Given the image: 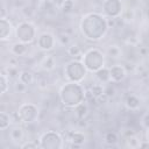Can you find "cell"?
<instances>
[{
    "mask_svg": "<svg viewBox=\"0 0 149 149\" xmlns=\"http://www.w3.org/2000/svg\"><path fill=\"white\" fill-rule=\"evenodd\" d=\"M81 62L90 72H97L105 66V54L98 48H90L81 55Z\"/></svg>",
    "mask_w": 149,
    "mask_h": 149,
    "instance_id": "obj_3",
    "label": "cell"
},
{
    "mask_svg": "<svg viewBox=\"0 0 149 149\" xmlns=\"http://www.w3.org/2000/svg\"><path fill=\"white\" fill-rule=\"evenodd\" d=\"M104 142L107 144V146H116L118 142H119V135L115 133V132H107L105 135H104Z\"/></svg>",
    "mask_w": 149,
    "mask_h": 149,
    "instance_id": "obj_21",
    "label": "cell"
},
{
    "mask_svg": "<svg viewBox=\"0 0 149 149\" xmlns=\"http://www.w3.org/2000/svg\"><path fill=\"white\" fill-rule=\"evenodd\" d=\"M10 52L14 56H24L28 52V44L17 41L10 45Z\"/></svg>",
    "mask_w": 149,
    "mask_h": 149,
    "instance_id": "obj_12",
    "label": "cell"
},
{
    "mask_svg": "<svg viewBox=\"0 0 149 149\" xmlns=\"http://www.w3.org/2000/svg\"><path fill=\"white\" fill-rule=\"evenodd\" d=\"M14 88H15L16 92H19V93H23V92H26V90H27V85L23 84L22 81H20V80L17 79V81L14 84Z\"/></svg>",
    "mask_w": 149,
    "mask_h": 149,
    "instance_id": "obj_31",
    "label": "cell"
},
{
    "mask_svg": "<svg viewBox=\"0 0 149 149\" xmlns=\"http://www.w3.org/2000/svg\"><path fill=\"white\" fill-rule=\"evenodd\" d=\"M61 8H62V10H63L64 13L71 12V10L73 9V0H65V1L62 3Z\"/></svg>",
    "mask_w": 149,
    "mask_h": 149,
    "instance_id": "obj_30",
    "label": "cell"
},
{
    "mask_svg": "<svg viewBox=\"0 0 149 149\" xmlns=\"http://www.w3.org/2000/svg\"><path fill=\"white\" fill-rule=\"evenodd\" d=\"M123 10L121 0H104L102 2V13L107 17L118 19L121 16Z\"/></svg>",
    "mask_w": 149,
    "mask_h": 149,
    "instance_id": "obj_8",
    "label": "cell"
},
{
    "mask_svg": "<svg viewBox=\"0 0 149 149\" xmlns=\"http://www.w3.org/2000/svg\"><path fill=\"white\" fill-rule=\"evenodd\" d=\"M90 92H91V94H92L95 99L102 97V95H104V84H101V83H95V84H93V85L91 86V88H90Z\"/></svg>",
    "mask_w": 149,
    "mask_h": 149,
    "instance_id": "obj_24",
    "label": "cell"
},
{
    "mask_svg": "<svg viewBox=\"0 0 149 149\" xmlns=\"http://www.w3.org/2000/svg\"><path fill=\"white\" fill-rule=\"evenodd\" d=\"M59 100L63 106L68 108H74L86 99V91L81 83L66 81L58 92Z\"/></svg>",
    "mask_w": 149,
    "mask_h": 149,
    "instance_id": "obj_2",
    "label": "cell"
},
{
    "mask_svg": "<svg viewBox=\"0 0 149 149\" xmlns=\"http://www.w3.org/2000/svg\"><path fill=\"white\" fill-rule=\"evenodd\" d=\"M125 105H126V107H127L128 109H130V111H136V109L140 108L141 100H140V98H139L137 95H135V94H129V95L126 98V100H125Z\"/></svg>",
    "mask_w": 149,
    "mask_h": 149,
    "instance_id": "obj_15",
    "label": "cell"
},
{
    "mask_svg": "<svg viewBox=\"0 0 149 149\" xmlns=\"http://www.w3.org/2000/svg\"><path fill=\"white\" fill-rule=\"evenodd\" d=\"M40 148L42 149H61L63 148V137L56 130H47L38 139Z\"/></svg>",
    "mask_w": 149,
    "mask_h": 149,
    "instance_id": "obj_6",
    "label": "cell"
},
{
    "mask_svg": "<svg viewBox=\"0 0 149 149\" xmlns=\"http://www.w3.org/2000/svg\"><path fill=\"white\" fill-rule=\"evenodd\" d=\"M14 34H15V37L17 38V41L26 43V44H30L31 42H34L37 38L36 37V34H37L36 27L30 21H21L20 23H17L15 27Z\"/></svg>",
    "mask_w": 149,
    "mask_h": 149,
    "instance_id": "obj_5",
    "label": "cell"
},
{
    "mask_svg": "<svg viewBox=\"0 0 149 149\" xmlns=\"http://www.w3.org/2000/svg\"><path fill=\"white\" fill-rule=\"evenodd\" d=\"M56 42H57V38L55 37L54 34H51L49 31H44V33L40 34L36 38V45L42 51L52 50L56 45Z\"/></svg>",
    "mask_w": 149,
    "mask_h": 149,
    "instance_id": "obj_9",
    "label": "cell"
},
{
    "mask_svg": "<svg viewBox=\"0 0 149 149\" xmlns=\"http://www.w3.org/2000/svg\"><path fill=\"white\" fill-rule=\"evenodd\" d=\"M87 70L81 62V59H71L64 65V77L68 81L81 83L86 77Z\"/></svg>",
    "mask_w": 149,
    "mask_h": 149,
    "instance_id": "obj_4",
    "label": "cell"
},
{
    "mask_svg": "<svg viewBox=\"0 0 149 149\" xmlns=\"http://www.w3.org/2000/svg\"><path fill=\"white\" fill-rule=\"evenodd\" d=\"M40 65L44 71H52L56 68V59L52 55H47L42 58Z\"/></svg>",
    "mask_w": 149,
    "mask_h": 149,
    "instance_id": "obj_13",
    "label": "cell"
},
{
    "mask_svg": "<svg viewBox=\"0 0 149 149\" xmlns=\"http://www.w3.org/2000/svg\"><path fill=\"white\" fill-rule=\"evenodd\" d=\"M141 122H142V126H143L146 129L149 128V113H146V114L142 116Z\"/></svg>",
    "mask_w": 149,
    "mask_h": 149,
    "instance_id": "obj_33",
    "label": "cell"
},
{
    "mask_svg": "<svg viewBox=\"0 0 149 149\" xmlns=\"http://www.w3.org/2000/svg\"><path fill=\"white\" fill-rule=\"evenodd\" d=\"M9 90V77L5 73V70L1 71L0 74V92L1 94H6Z\"/></svg>",
    "mask_w": 149,
    "mask_h": 149,
    "instance_id": "obj_20",
    "label": "cell"
},
{
    "mask_svg": "<svg viewBox=\"0 0 149 149\" xmlns=\"http://www.w3.org/2000/svg\"><path fill=\"white\" fill-rule=\"evenodd\" d=\"M10 123H12L10 115L6 112H1L0 113V130H6L7 128H9Z\"/></svg>",
    "mask_w": 149,
    "mask_h": 149,
    "instance_id": "obj_23",
    "label": "cell"
},
{
    "mask_svg": "<svg viewBox=\"0 0 149 149\" xmlns=\"http://www.w3.org/2000/svg\"><path fill=\"white\" fill-rule=\"evenodd\" d=\"M17 79L28 86V85H30V84L34 83L35 77H34V73H33L31 71H29V70H23V71H20V74H19Z\"/></svg>",
    "mask_w": 149,
    "mask_h": 149,
    "instance_id": "obj_18",
    "label": "cell"
},
{
    "mask_svg": "<svg viewBox=\"0 0 149 149\" xmlns=\"http://www.w3.org/2000/svg\"><path fill=\"white\" fill-rule=\"evenodd\" d=\"M15 31L12 22L7 17H0V40L6 41L10 38V35Z\"/></svg>",
    "mask_w": 149,
    "mask_h": 149,
    "instance_id": "obj_11",
    "label": "cell"
},
{
    "mask_svg": "<svg viewBox=\"0 0 149 149\" xmlns=\"http://www.w3.org/2000/svg\"><path fill=\"white\" fill-rule=\"evenodd\" d=\"M57 41L62 44V45H65V47H68L70 43H71V37L68 35V34H64V33H62V34H59L58 35V37H57Z\"/></svg>",
    "mask_w": 149,
    "mask_h": 149,
    "instance_id": "obj_29",
    "label": "cell"
},
{
    "mask_svg": "<svg viewBox=\"0 0 149 149\" xmlns=\"http://www.w3.org/2000/svg\"><path fill=\"white\" fill-rule=\"evenodd\" d=\"M140 143H141V141L137 139V136L135 134L127 136L125 140V146L127 148H140Z\"/></svg>",
    "mask_w": 149,
    "mask_h": 149,
    "instance_id": "obj_27",
    "label": "cell"
},
{
    "mask_svg": "<svg viewBox=\"0 0 149 149\" xmlns=\"http://www.w3.org/2000/svg\"><path fill=\"white\" fill-rule=\"evenodd\" d=\"M66 52L72 58H77V57H79V56L83 55L81 48H80V45L78 43H70L68 45V48H66Z\"/></svg>",
    "mask_w": 149,
    "mask_h": 149,
    "instance_id": "obj_19",
    "label": "cell"
},
{
    "mask_svg": "<svg viewBox=\"0 0 149 149\" xmlns=\"http://www.w3.org/2000/svg\"><path fill=\"white\" fill-rule=\"evenodd\" d=\"M23 136H24V133H23V129L19 126H15L13 127L10 130H9V139L12 142L14 143H19L23 140Z\"/></svg>",
    "mask_w": 149,
    "mask_h": 149,
    "instance_id": "obj_17",
    "label": "cell"
},
{
    "mask_svg": "<svg viewBox=\"0 0 149 149\" xmlns=\"http://www.w3.org/2000/svg\"><path fill=\"white\" fill-rule=\"evenodd\" d=\"M73 109H74V113H76L78 119H85V116L87 115V112H88V107L85 104V101L79 104L78 106H76Z\"/></svg>",
    "mask_w": 149,
    "mask_h": 149,
    "instance_id": "obj_25",
    "label": "cell"
},
{
    "mask_svg": "<svg viewBox=\"0 0 149 149\" xmlns=\"http://www.w3.org/2000/svg\"><path fill=\"white\" fill-rule=\"evenodd\" d=\"M116 94V88L114 86L113 81H109L104 85V95L107 98H113Z\"/></svg>",
    "mask_w": 149,
    "mask_h": 149,
    "instance_id": "obj_28",
    "label": "cell"
},
{
    "mask_svg": "<svg viewBox=\"0 0 149 149\" xmlns=\"http://www.w3.org/2000/svg\"><path fill=\"white\" fill-rule=\"evenodd\" d=\"M38 107L33 102H24L19 106L16 115L23 123H33L38 118Z\"/></svg>",
    "mask_w": 149,
    "mask_h": 149,
    "instance_id": "obj_7",
    "label": "cell"
},
{
    "mask_svg": "<svg viewBox=\"0 0 149 149\" xmlns=\"http://www.w3.org/2000/svg\"><path fill=\"white\" fill-rule=\"evenodd\" d=\"M106 55L109 58H119L121 56V48L118 44H109L106 49Z\"/></svg>",
    "mask_w": 149,
    "mask_h": 149,
    "instance_id": "obj_22",
    "label": "cell"
},
{
    "mask_svg": "<svg viewBox=\"0 0 149 149\" xmlns=\"http://www.w3.org/2000/svg\"><path fill=\"white\" fill-rule=\"evenodd\" d=\"M95 73V78L98 79V81L99 83H101V84H107V83H109L111 81V76H109V68H107V66H102L101 69H99L97 72H94Z\"/></svg>",
    "mask_w": 149,
    "mask_h": 149,
    "instance_id": "obj_14",
    "label": "cell"
},
{
    "mask_svg": "<svg viewBox=\"0 0 149 149\" xmlns=\"http://www.w3.org/2000/svg\"><path fill=\"white\" fill-rule=\"evenodd\" d=\"M121 19H122V21L128 22V23L133 22L135 19V10L132 8H125L121 13Z\"/></svg>",
    "mask_w": 149,
    "mask_h": 149,
    "instance_id": "obj_26",
    "label": "cell"
},
{
    "mask_svg": "<svg viewBox=\"0 0 149 149\" xmlns=\"http://www.w3.org/2000/svg\"><path fill=\"white\" fill-rule=\"evenodd\" d=\"M85 141H86V136H85V134H84L83 132H80V130H76V132L71 133V135H70V142H71L73 146H76V147L83 146V144L85 143Z\"/></svg>",
    "mask_w": 149,
    "mask_h": 149,
    "instance_id": "obj_16",
    "label": "cell"
},
{
    "mask_svg": "<svg viewBox=\"0 0 149 149\" xmlns=\"http://www.w3.org/2000/svg\"><path fill=\"white\" fill-rule=\"evenodd\" d=\"M20 147L22 148V149H29V148H40V143H37V142H33V141H28V142H24V143H22V144H20Z\"/></svg>",
    "mask_w": 149,
    "mask_h": 149,
    "instance_id": "obj_32",
    "label": "cell"
},
{
    "mask_svg": "<svg viewBox=\"0 0 149 149\" xmlns=\"http://www.w3.org/2000/svg\"><path fill=\"white\" fill-rule=\"evenodd\" d=\"M108 28L109 27L107 22V16L97 12H90L84 14L79 23L81 35L86 40L93 42L104 38V36L108 31Z\"/></svg>",
    "mask_w": 149,
    "mask_h": 149,
    "instance_id": "obj_1",
    "label": "cell"
},
{
    "mask_svg": "<svg viewBox=\"0 0 149 149\" xmlns=\"http://www.w3.org/2000/svg\"><path fill=\"white\" fill-rule=\"evenodd\" d=\"M146 140L147 141H149V128L147 129V132H146Z\"/></svg>",
    "mask_w": 149,
    "mask_h": 149,
    "instance_id": "obj_35",
    "label": "cell"
},
{
    "mask_svg": "<svg viewBox=\"0 0 149 149\" xmlns=\"http://www.w3.org/2000/svg\"><path fill=\"white\" fill-rule=\"evenodd\" d=\"M109 76H111V81H113L114 84L121 83L127 77V71L123 65L114 64L109 68Z\"/></svg>",
    "mask_w": 149,
    "mask_h": 149,
    "instance_id": "obj_10",
    "label": "cell"
},
{
    "mask_svg": "<svg viewBox=\"0 0 149 149\" xmlns=\"http://www.w3.org/2000/svg\"><path fill=\"white\" fill-rule=\"evenodd\" d=\"M140 148H149V141H144V142H141L140 143Z\"/></svg>",
    "mask_w": 149,
    "mask_h": 149,
    "instance_id": "obj_34",
    "label": "cell"
}]
</instances>
